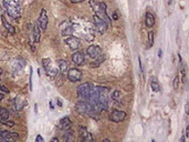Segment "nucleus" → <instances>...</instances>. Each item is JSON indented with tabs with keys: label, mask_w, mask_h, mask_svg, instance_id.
<instances>
[{
	"label": "nucleus",
	"mask_w": 189,
	"mask_h": 142,
	"mask_svg": "<svg viewBox=\"0 0 189 142\" xmlns=\"http://www.w3.org/2000/svg\"><path fill=\"white\" fill-rule=\"evenodd\" d=\"M65 45H68L69 48L70 49H72V50H78L81 46V41H80L78 38L75 37H69L65 39Z\"/></svg>",
	"instance_id": "obj_12"
},
{
	"label": "nucleus",
	"mask_w": 189,
	"mask_h": 142,
	"mask_svg": "<svg viewBox=\"0 0 189 142\" xmlns=\"http://www.w3.org/2000/svg\"><path fill=\"white\" fill-rule=\"evenodd\" d=\"M150 87H152L153 91H155V92H158V91L160 90V87H159V84H158L156 81H154V80H153L152 82H150Z\"/></svg>",
	"instance_id": "obj_26"
},
{
	"label": "nucleus",
	"mask_w": 189,
	"mask_h": 142,
	"mask_svg": "<svg viewBox=\"0 0 189 142\" xmlns=\"http://www.w3.org/2000/svg\"><path fill=\"white\" fill-rule=\"evenodd\" d=\"M36 141H37V142H43L44 140H43V138H42L41 136H38V137L36 138Z\"/></svg>",
	"instance_id": "obj_31"
},
{
	"label": "nucleus",
	"mask_w": 189,
	"mask_h": 142,
	"mask_svg": "<svg viewBox=\"0 0 189 142\" xmlns=\"http://www.w3.org/2000/svg\"><path fill=\"white\" fill-rule=\"evenodd\" d=\"M38 23H39V27L42 31H44L48 27V12L46 9H42L41 12H40V16H39V19H38Z\"/></svg>",
	"instance_id": "obj_9"
},
{
	"label": "nucleus",
	"mask_w": 189,
	"mask_h": 142,
	"mask_svg": "<svg viewBox=\"0 0 189 142\" xmlns=\"http://www.w3.org/2000/svg\"><path fill=\"white\" fill-rule=\"evenodd\" d=\"M57 102H58L59 107H62V101L60 100V99H57Z\"/></svg>",
	"instance_id": "obj_34"
},
{
	"label": "nucleus",
	"mask_w": 189,
	"mask_h": 142,
	"mask_svg": "<svg viewBox=\"0 0 189 142\" xmlns=\"http://www.w3.org/2000/svg\"><path fill=\"white\" fill-rule=\"evenodd\" d=\"M19 134L17 132H10V131H0V138H4V139H7V140H10V139H15V138H18Z\"/></svg>",
	"instance_id": "obj_15"
},
{
	"label": "nucleus",
	"mask_w": 189,
	"mask_h": 142,
	"mask_svg": "<svg viewBox=\"0 0 189 142\" xmlns=\"http://www.w3.org/2000/svg\"><path fill=\"white\" fill-rule=\"evenodd\" d=\"M93 89V84L90 83V82H85V83L81 84L78 87V95H79L81 99H83L85 101H89L90 93H91V90Z\"/></svg>",
	"instance_id": "obj_4"
},
{
	"label": "nucleus",
	"mask_w": 189,
	"mask_h": 142,
	"mask_svg": "<svg viewBox=\"0 0 189 142\" xmlns=\"http://www.w3.org/2000/svg\"><path fill=\"white\" fill-rule=\"evenodd\" d=\"M71 124H72V121L70 120V118L69 117H64V118H62L58 122V129L63 130V131H66L68 129H70Z\"/></svg>",
	"instance_id": "obj_13"
},
{
	"label": "nucleus",
	"mask_w": 189,
	"mask_h": 142,
	"mask_svg": "<svg viewBox=\"0 0 189 142\" xmlns=\"http://www.w3.org/2000/svg\"><path fill=\"white\" fill-rule=\"evenodd\" d=\"M93 20H94V23H95V26H96L97 31L100 32V33H104V32L106 31V29H107V27H108L107 22L104 21L103 19H101L100 17L96 16V15L93 16Z\"/></svg>",
	"instance_id": "obj_7"
},
{
	"label": "nucleus",
	"mask_w": 189,
	"mask_h": 142,
	"mask_svg": "<svg viewBox=\"0 0 189 142\" xmlns=\"http://www.w3.org/2000/svg\"><path fill=\"white\" fill-rule=\"evenodd\" d=\"M62 139L64 140V141H72V140L74 139V137H73V134H72V132L69 131V132H66L65 134H63Z\"/></svg>",
	"instance_id": "obj_24"
},
{
	"label": "nucleus",
	"mask_w": 189,
	"mask_h": 142,
	"mask_svg": "<svg viewBox=\"0 0 189 142\" xmlns=\"http://www.w3.org/2000/svg\"><path fill=\"white\" fill-rule=\"evenodd\" d=\"M103 60H104V57H101V56H99L97 58H95L94 62H92L90 66H91V67H93V68H94V67H97V66H100L101 63L103 62Z\"/></svg>",
	"instance_id": "obj_22"
},
{
	"label": "nucleus",
	"mask_w": 189,
	"mask_h": 142,
	"mask_svg": "<svg viewBox=\"0 0 189 142\" xmlns=\"http://www.w3.org/2000/svg\"><path fill=\"white\" fill-rule=\"evenodd\" d=\"M66 73H68V79L71 82H79L80 80L82 79V72L76 68L70 69V70H68Z\"/></svg>",
	"instance_id": "obj_6"
},
{
	"label": "nucleus",
	"mask_w": 189,
	"mask_h": 142,
	"mask_svg": "<svg viewBox=\"0 0 189 142\" xmlns=\"http://www.w3.org/2000/svg\"><path fill=\"white\" fill-rule=\"evenodd\" d=\"M0 123L1 124H5V126H16V123L13 121H8L7 119H5V118H2V117L0 116Z\"/></svg>",
	"instance_id": "obj_21"
},
{
	"label": "nucleus",
	"mask_w": 189,
	"mask_h": 142,
	"mask_svg": "<svg viewBox=\"0 0 189 142\" xmlns=\"http://www.w3.org/2000/svg\"><path fill=\"white\" fill-rule=\"evenodd\" d=\"M0 116L5 119H8L9 118V111L5 108H2V107H0Z\"/></svg>",
	"instance_id": "obj_25"
},
{
	"label": "nucleus",
	"mask_w": 189,
	"mask_h": 142,
	"mask_svg": "<svg viewBox=\"0 0 189 142\" xmlns=\"http://www.w3.org/2000/svg\"><path fill=\"white\" fill-rule=\"evenodd\" d=\"M23 105L24 103H22V99H21L20 97H17L16 99H15V107H16L17 110H21L23 108Z\"/></svg>",
	"instance_id": "obj_20"
},
{
	"label": "nucleus",
	"mask_w": 189,
	"mask_h": 142,
	"mask_svg": "<svg viewBox=\"0 0 189 142\" xmlns=\"http://www.w3.org/2000/svg\"><path fill=\"white\" fill-rule=\"evenodd\" d=\"M2 99H4V95H2V93H0V101L2 100Z\"/></svg>",
	"instance_id": "obj_36"
},
{
	"label": "nucleus",
	"mask_w": 189,
	"mask_h": 142,
	"mask_svg": "<svg viewBox=\"0 0 189 142\" xmlns=\"http://www.w3.org/2000/svg\"><path fill=\"white\" fill-rule=\"evenodd\" d=\"M1 21H2V23H4V27L6 28V30H8V31L10 32V33H12V35H13V33L16 32V30H15V28L11 26L10 23L8 22V21L6 20V18H5V16H4V15L1 16Z\"/></svg>",
	"instance_id": "obj_18"
},
{
	"label": "nucleus",
	"mask_w": 189,
	"mask_h": 142,
	"mask_svg": "<svg viewBox=\"0 0 189 142\" xmlns=\"http://www.w3.org/2000/svg\"><path fill=\"white\" fill-rule=\"evenodd\" d=\"M75 110L78 111L80 114H82V116H91L94 112L92 105L85 100L78 101L75 103Z\"/></svg>",
	"instance_id": "obj_3"
},
{
	"label": "nucleus",
	"mask_w": 189,
	"mask_h": 142,
	"mask_svg": "<svg viewBox=\"0 0 189 142\" xmlns=\"http://www.w3.org/2000/svg\"><path fill=\"white\" fill-rule=\"evenodd\" d=\"M86 53H88L89 57L95 59V58H97L99 56H101L102 49H101V47L96 46V45H91V46L88 47V49H86Z\"/></svg>",
	"instance_id": "obj_10"
},
{
	"label": "nucleus",
	"mask_w": 189,
	"mask_h": 142,
	"mask_svg": "<svg viewBox=\"0 0 189 142\" xmlns=\"http://www.w3.org/2000/svg\"><path fill=\"white\" fill-rule=\"evenodd\" d=\"M58 66H59V68H60V71H61L63 74H65L68 72L69 66H68V62H66L65 60H59Z\"/></svg>",
	"instance_id": "obj_19"
},
{
	"label": "nucleus",
	"mask_w": 189,
	"mask_h": 142,
	"mask_svg": "<svg viewBox=\"0 0 189 142\" xmlns=\"http://www.w3.org/2000/svg\"><path fill=\"white\" fill-rule=\"evenodd\" d=\"M120 97H121V92H120L118 90L113 91V93H112V95H111V98H112L113 100H118V99H120Z\"/></svg>",
	"instance_id": "obj_28"
},
{
	"label": "nucleus",
	"mask_w": 189,
	"mask_h": 142,
	"mask_svg": "<svg viewBox=\"0 0 189 142\" xmlns=\"http://www.w3.org/2000/svg\"><path fill=\"white\" fill-rule=\"evenodd\" d=\"M80 139L82 141H93L92 134L86 130V128H83V126L80 128Z\"/></svg>",
	"instance_id": "obj_14"
},
{
	"label": "nucleus",
	"mask_w": 189,
	"mask_h": 142,
	"mask_svg": "<svg viewBox=\"0 0 189 142\" xmlns=\"http://www.w3.org/2000/svg\"><path fill=\"white\" fill-rule=\"evenodd\" d=\"M51 141H53V142H55V141H57V142H58V139H57V138H53V139H52V140H51Z\"/></svg>",
	"instance_id": "obj_37"
},
{
	"label": "nucleus",
	"mask_w": 189,
	"mask_h": 142,
	"mask_svg": "<svg viewBox=\"0 0 189 142\" xmlns=\"http://www.w3.org/2000/svg\"><path fill=\"white\" fill-rule=\"evenodd\" d=\"M42 63H43V67H44V70H46V72H47V76L48 77H50L51 79H54L55 77H58V69L54 68L52 66V62H51V60L50 59H43L42 60Z\"/></svg>",
	"instance_id": "obj_5"
},
{
	"label": "nucleus",
	"mask_w": 189,
	"mask_h": 142,
	"mask_svg": "<svg viewBox=\"0 0 189 142\" xmlns=\"http://www.w3.org/2000/svg\"><path fill=\"white\" fill-rule=\"evenodd\" d=\"M169 1H170V2H172V1H173V0H169Z\"/></svg>",
	"instance_id": "obj_38"
},
{
	"label": "nucleus",
	"mask_w": 189,
	"mask_h": 142,
	"mask_svg": "<svg viewBox=\"0 0 189 142\" xmlns=\"http://www.w3.org/2000/svg\"><path fill=\"white\" fill-rule=\"evenodd\" d=\"M0 91H4L5 93H9V90L7 89L5 85H2V84H0Z\"/></svg>",
	"instance_id": "obj_30"
},
{
	"label": "nucleus",
	"mask_w": 189,
	"mask_h": 142,
	"mask_svg": "<svg viewBox=\"0 0 189 142\" xmlns=\"http://www.w3.org/2000/svg\"><path fill=\"white\" fill-rule=\"evenodd\" d=\"M73 27H65V29L62 31V35L65 37V36H72L73 33Z\"/></svg>",
	"instance_id": "obj_23"
},
{
	"label": "nucleus",
	"mask_w": 189,
	"mask_h": 142,
	"mask_svg": "<svg viewBox=\"0 0 189 142\" xmlns=\"http://www.w3.org/2000/svg\"><path fill=\"white\" fill-rule=\"evenodd\" d=\"M125 118H126V113L124 111H121V110H114L110 114V117H108V119H110L111 121L116 122V123L124 121Z\"/></svg>",
	"instance_id": "obj_8"
},
{
	"label": "nucleus",
	"mask_w": 189,
	"mask_h": 142,
	"mask_svg": "<svg viewBox=\"0 0 189 142\" xmlns=\"http://www.w3.org/2000/svg\"><path fill=\"white\" fill-rule=\"evenodd\" d=\"M154 43V32H149L148 33V46L147 48H150Z\"/></svg>",
	"instance_id": "obj_27"
},
{
	"label": "nucleus",
	"mask_w": 189,
	"mask_h": 142,
	"mask_svg": "<svg viewBox=\"0 0 189 142\" xmlns=\"http://www.w3.org/2000/svg\"><path fill=\"white\" fill-rule=\"evenodd\" d=\"M179 77L177 76L176 78H175V80H174V89H178V84H179Z\"/></svg>",
	"instance_id": "obj_29"
},
{
	"label": "nucleus",
	"mask_w": 189,
	"mask_h": 142,
	"mask_svg": "<svg viewBox=\"0 0 189 142\" xmlns=\"http://www.w3.org/2000/svg\"><path fill=\"white\" fill-rule=\"evenodd\" d=\"M2 4L7 13L11 18L18 19L21 16V5L19 0H4Z\"/></svg>",
	"instance_id": "obj_1"
},
{
	"label": "nucleus",
	"mask_w": 189,
	"mask_h": 142,
	"mask_svg": "<svg viewBox=\"0 0 189 142\" xmlns=\"http://www.w3.org/2000/svg\"><path fill=\"white\" fill-rule=\"evenodd\" d=\"M186 113L188 114V105H186Z\"/></svg>",
	"instance_id": "obj_35"
},
{
	"label": "nucleus",
	"mask_w": 189,
	"mask_h": 142,
	"mask_svg": "<svg viewBox=\"0 0 189 142\" xmlns=\"http://www.w3.org/2000/svg\"><path fill=\"white\" fill-rule=\"evenodd\" d=\"M72 4H80V2H83L84 0H70Z\"/></svg>",
	"instance_id": "obj_32"
},
{
	"label": "nucleus",
	"mask_w": 189,
	"mask_h": 142,
	"mask_svg": "<svg viewBox=\"0 0 189 142\" xmlns=\"http://www.w3.org/2000/svg\"><path fill=\"white\" fill-rule=\"evenodd\" d=\"M72 61L75 66H83L84 62H85V56L82 51H76V52L73 53L72 56Z\"/></svg>",
	"instance_id": "obj_11"
},
{
	"label": "nucleus",
	"mask_w": 189,
	"mask_h": 142,
	"mask_svg": "<svg viewBox=\"0 0 189 142\" xmlns=\"http://www.w3.org/2000/svg\"><path fill=\"white\" fill-rule=\"evenodd\" d=\"M113 19H115V20H117V19H118V16H117V13H116V12H114V13H113Z\"/></svg>",
	"instance_id": "obj_33"
},
{
	"label": "nucleus",
	"mask_w": 189,
	"mask_h": 142,
	"mask_svg": "<svg viewBox=\"0 0 189 142\" xmlns=\"http://www.w3.org/2000/svg\"><path fill=\"white\" fill-rule=\"evenodd\" d=\"M40 27H39V23H37L34 25V27H33V39H34V42L36 43H38V42L40 41V36H41V33H40Z\"/></svg>",
	"instance_id": "obj_17"
},
{
	"label": "nucleus",
	"mask_w": 189,
	"mask_h": 142,
	"mask_svg": "<svg viewBox=\"0 0 189 142\" xmlns=\"http://www.w3.org/2000/svg\"><path fill=\"white\" fill-rule=\"evenodd\" d=\"M145 25L149 28L155 25V17L153 16L150 12H146V15H145Z\"/></svg>",
	"instance_id": "obj_16"
},
{
	"label": "nucleus",
	"mask_w": 189,
	"mask_h": 142,
	"mask_svg": "<svg viewBox=\"0 0 189 142\" xmlns=\"http://www.w3.org/2000/svg\"><path fill=\"white\" fill-rule=\"evenodd\" d=\"M99 93V102H100L101 110H108L110 105V89L106 87H97Z\"/></svg>",
	"instance_id": "obj_2"
}]
</instances>
